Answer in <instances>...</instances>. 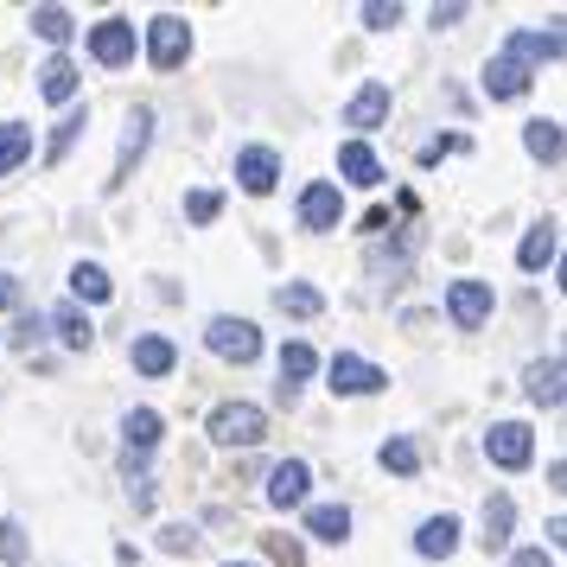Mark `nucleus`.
Instances as JSON below:
<instances>
[{"mask_svg": "<svg viewBox=\"0 0 567 567\" xmlns=\"http://www.w3.org/2000/svg\"><path fill=\"white\" fill-rule=\"evenodd\" d=\"M27 154H32V128L27 122H0V179H7Z\"/></svg>", "mask_w": 567, "mask_h": 567, "instance_id": "cd10ccee", "label": "nucleus"}, {"mask_svg": "<svg viewBox=\"0 0 567 567\" xmlns=\"http://www.w3.org/2000/svg\"><path fill=\"white\" fill-rule=\"evenodd\" d=\"M453 548H460V516H427L421 536H414V555L421 561H446Z\"/></svg>", "mask_w": 567, "mask_h": 567, "instance_id": "2eb2a0df", "label": "nucleus"}, {"mask_svg": "<svg viewBox=\"0 0 567 567\" xmlns=\"http://www.w3.org/2000/svg\"><path fill=\"white\" fill-rule=\"evenodd\" d=\"M224 567H256V561H224Z\"/></svg>", "mask_w": 567, "mask_h": 567, "instance_id": "37998d69", "label": "nucleus"}, {"mask_svg": "<svg viewBox=\"0 0 567 567\" xmlns=\"http://www.w3.org/2000/svg\"><path fill=\"white\" fill-rule=\"evenodd\" d=\"M326 370H332V389H338V395H377V389H389L383 370H377V363H363V358H351V351H338Z\"/></svg>", "mask_w": 567, "mask_h": 567, "instance_id": "0eeeda50", "label": "nucleus"}, {"mask_svg": "<svg viewBox=\"0 0 567 567\" xmlns=\"http://www.w3.org/2000/svg\"><path fill=\"white\" fill-rule=\"evenodd\" d=\"M307 529L319 542H351V511H344V504H319V511H307Z\"/></svg>", "mask_w": 567, "mask_h": 567, "instance_id": "393cba45", "label": "nucleus"}, {"mask_svg": "<svg viewBox=\"0 0 567 567\" xmlns=\"http://www.w3.org/2000/svg\"><path fill=\"white\" fill-rule=\"evenodd\" d=\"M159 427H166V421H159L154 409H128V414H122V440H128V460H147V453H154V446H159Z\"/></svg>", "mask_w": 567, "mask_h": 567, "instance_id": "f3484780", "label": "nucleus"}, {"mask_svg": "<svg viewBox=\"0 0 567 567\" xmlns=\"http://www.w3.org/2000/svg\"><path fill=\"white\" fill-rule=\"evenodd\" d=\"M465 147H472L465 134H440V141H427V147H421V166H434V159H446V154H465Z\"/></svg>", "mask_w": 567, "mask_h": 567, "instance_id": "c9c22d12", "label": "nucleus"}, {"mask_svg": "<svg viewBox=\"0 0 567 567\" xmlns=\"http://www.w3.org/2000/svg\"><path fill=\"white\" fill-rule=\"evenodd\" d=\"M268 555H275L281 567H307V548H300L293 536H268Z\"/></svg>", "mask_w": 567, "mask_h": 567, "instance_id": "e433bc0d", "label": "nucleus"}, {"mask_svg": "<svg viewBox=\"0 0 567 567\" xmlns=\"http://www.w3.org/2000/svg\"><path fill=\"white\" fill-rule=\"evenodd\" d=\"M217 210H224V192H192V198H185V217H192V224H210Z\"/></svg>", "mask_w": 567, "mask_h": 567, "instance_id": "f704fd0d", "label": "nucleus"}, {"mask_svg": "<svg viewBox=\"0 0 567 567\" xmlns=\"http://www.w3.org/2000/svg\"><path fill=\"white\" fill-rule=\"evenodd\" d=\"M0 561L27 567V523H0Z\"/></svg>", "mask_w": 567, "mask_h": 567, "instance_id": "473e14b6", "label": "nucleus"}, {"mask_svg": "<svg viewBox=\"0 0 567 567\" xmlns=\"http://www.w3.org/2000/svg\"><path fill=\"white\" fill-rule=\"evenodd\" d=\"M511 529H516V504L497 491V497H485V548L497 555V548H511Z\"/></svg>", "mask_w": 567, "mask_h": 567, "instance_id": "b1692460", "label": "nucleus"}, {"mask_svg": "<svg viewBox=\"0 0 567 567\" xmlns=\"http://www.w3.org/2000/svg\"><path fill=\"white\" fill-rule=\"evenodd\" d=\"M71 287H78V300H96V307L115 293V281H109L96 261H78V268H71Z\"/></svg>", "mask_w": 567, "mask_h": 567, "instance_id": "7c9ffc66", "label": "nucleus"}, {"mask_svg": "<svg viewBox=\"0 0 567 567\" xmlns=\"http://www.w3.org/2000/svg\"><path fill=\"white\" fill-rule=\"evenodd\" d=\"M504 52H511L516 64H555V58H561V32H555V27H548V32L516 27L511 39H504Z\"/></svg>", "mask_w": 567, "mask_h": 567, "instance_id": "4468645a", "label": "nucleus"}, {"mask_svg": "<svg viewBox=\"0 0 567 567\" xmlns=\"http://www.w3.org/2000/svg\"><path fill=\"white\" fill-rule=\"evenodd\" d=\"M523 147H529V159L555 166V159H561V122H529V128H523Z\"/></svg>", "mask_w": 567, "mask_h": 567, "instance_id": "bb28decb", "label": "nucleus"}, {"mask_svg": "<svg viewBox=\"0 0 567 567\" xmlns=\"http://www.w3.org/2000/svg\"><path fill=\"white\" fill-rule=\"evenodd\" d=\"M268 434V414L256 402H224V409H210V440L217 446H261Z\"/></svg>", "mask_w": 567, "mask_h": 567, "instance_id": "f257e3e1", "label": "nucleus"}, {"mask_svg": "<svg viewBox=\"0 0 567 567\" xmlns=\"http://www.w3.org/2000/svg\"><path fill=\"white\" fill-rule=\"evenodd\" d=\"M128 358H134V370H141V377H173L179 351H173V338L147 332V338H134V344H128Z\"/></svg>", "mask_w": 567, "mask_h": 567, "instance_id": "dca6fc26", "label": "nucleus"}, {"mask_svg": "<svg viewBox=\"0 0 567 567\" xmlns=\"http://www.w3.org/2000/svg\"><path fill=\"white\" fill-rule=\"evenodd\" d=\"M52 326H58V338H64L71 351H90V344H96V326H90V312L83 307H58Z\"/></svg>", "mask_w": 567, "mask_h": 567, "instance_id": "a878e982", "label": "nucleus"}, {"mask_svg": "<svg viewBox=\"0 0 567 567\" xmlns=\"http://www.w3.org/2000/svg\"><path fill=\"white\" fill-rule=\"evenodd\" d=\"M491 307H497L491 281H453V287H446V312H453V326H460V332H478V326L491 319Z\"/></svg>", "mask_w": 567, "mask_h": 567, "instance_id": "39448f33", "label": "nucleus"}, {"mask_svg": "<svg viewBox=\"0 0 567 567\" xmlns=\"http://www.w3.org/2000/svg\"><path fill=\"white\" fill-rule=\"evenodd\" d=\"M185 52H192L185 20H179V13H159L154 27H147V64H154V71H179Z\"/></svg>", "mask_w": 567, "mask_h": 567, "instance_id": "20e7f679", "label": "nucleus"}, {"mask_svg": "<svg viewBox=\"0 0 567 567\" xmlns=\"http://www.w3.org/2000/svg\"><path fill=\"white\" fill-rule=\"evenodd\" d=\"M159 548H166V555H192V548H198V529H192V523H166V529H159Z\"/></svg>", "mask_w": 567, "mask_h": 567, "instance_id": "72a5a7b5", "label": "nucleus"}, {"mask_svg": "<svg viewBox=\"0 0 567 567\" xmlns=\"http://www.w3.org/2000/svg\"><path fill=\"white\" fill-rule=\"evenodd\" d=\"M32 32H39L45 45H64V39L78 32V20H71L64 7H32Z\"/></svg>", "mask_w": 567, "mask_h": 567, "instance_id": "c756f323", "label": "nucleus"}, {"mask_svg": "<svg viewBox=\"0 0 567 567\" xmlns=\"http://www.w3.org/2000/svg\"><path fill=\"white\" fill-rule=\"evenodd\" d=\"M307 485H312V465L307 460H281L268 472V504L275 511H300L307 504Z\"/></svg>", "mask_w": 567, "mask_h": 567, "instance_id": "9b49d317", "label": "nucleus"}, {"mask_svg": "<svg viewBox=\"0 0 567 567\" xmlns=\"http://www.w3.org/2000/svg\"><path fill=\"white\" fill-rule=\"evenodd\" d=\"M511 567H555V561H548L542 548H516V555H511Z\"/></svg>", "mask_w": 567, "mask_h": 567, "instance_id": "ea45409f", "label": "nucleus"}, {"mask_svg": "<svg viewBox=\"0 0 567 567\" xmlns=\"http://www.w3.org/2000/svg\"><path fill=\"white\" fill-rule=\"evenodd\" d=\"M383 122H389V83H363L358 96L344 103V128L370 134V128H383Z\"/></svg>", "mask_w": 567, "mask_h": 567, "instance_id": "ddd939ff", "label": "nucleus"}, {"mask_svg": "<svg viewBox=\"0 0 567 567\" xmlns=\"http://www.w3.org/2000/svg\"><path fill=\"white\" fill-rule=\"evenodd\" d=\"M338 217H344V198H338V185H332V179H312L307 192H300V230L326 236V230H338Z\"/></svg>", "mask_w": 567, "mask_h": 567, "instance_id": "423d86ee", "label": "nucleus"}, {"mask_svg": "<svg viewBox=\"0 0 567 567\" xmlns=\"http://www.w3.org/2000/svg\"><path fill=\"white\" fill-rule=\"evenodd\" d=\"M83 128H90V109H71V115L58 122V134H52V154H45V159H52V166H58V159L71 154V141H78Z\"/></svg>", "mask_w": 567, "mask_h": 567, "instance_id": "2f4dec72", "label": "nucleus"}, {"mask_svg": "<svg viewBox=\"0 0 567 567\" xmlns=\"http://www.w3.org/2000/svg\"><path fill=\"white\" fill-rule=\"evenodd\" d=\"M523 90H529V64H516L511 52H497L485 64V96H491V103H516Z\"/></svg>", "mask_w": 567, "mask_h": 567, "instance_id": "f8f14e48", "label": "nucleus"}, {"mask_svg": "<svg viewBox=\"0 0 567 567\" xmlns=\"http://www.w3.org/2000/svg\"><path fill=\"white\" fill-rule=\"evenodd\" d=\"M205 344H210L224 363H256V358H261V332L249 326V319H230V312H217V319H210Z\"/></svg>", "mask_w": 567, "mask_h": 567, "instance_id": "f03ea898", "label": "nucleus"}, {"mask_svg": "<svg viewBox=\"0 0 567 567\" xmlns=\"http://www.w3.org/2000/svg\"><path fill=\"white\" fill-rule=\"evenodd\" d=\"M312 370H319V358H312V344H281V402H293L300 395V383H307Z\"/></svg>", "mask_w": 567, "mask_h": 567, "instance_id": "6ab92c4d", "label": "nucleus"}, {"mask_svg": "<svg viewBox=\"0 0 567 567\" xmlns=\"http://www.w3.org/2000/svg\"><path fill=\"white\" fill-rule=\"evenodd\" d=\"M523 389H529V402H536V409H561V358H542V363H529V377H523Z\"/></svg>", "mask_w": 567, "mask_h": 567, "instance_id": "a211bd4d", "label": "nucleus"}, {"mask_svg": "<svg viewBox=\"0 0 567 567\" xmlns=\"http://www.w3.org/2000/svg\"><path fill=\"white\" fill-rule=\"evenodd\" d=\"M147 141H154V109L141 103L128 115V134H122V159H115V179H109V192H122V185L134 179V159L147 154Z\"/></svg>", "mask_w": 567, "mask_h": 567, "instance_id": "1a4fd4ad", "label": "nucleus"}, {"mask_svg": "<svg viewBox=\"0 0 567 567\" xmlns=\"http://www.w3.org/2000/svg\"><path fill=\"white\" fill-rule=\"evenodd\" d=\"M485 460L504 465V472H523V465L536 460V440H529V427H523V421H491Z\"/></svg>", "mask_w": 567, "mask_h": 567, "instance_id": "7ed1b4c3", "label": "nucleus"}, {"mask_svg": "<svg viewBox=\"0 0 567 567\" xmlns=\"http://www.w3.org/2000/svg\"><path fill=\"white\" fill-rule=\"evenodd\" d=\"M39 96H45V103H71V96H78V64H71V58H45V64H39Z\"/></svg>", "mask_w": 567, "mask_h": 567, "instance_id": "412c9836", "label": "nucleus"}, {"mask_svg": "<svg viewBox=\"0 0 567 567\" xmlns=\"http://www.w3.org/2000/svg\"><path fill=\"white\" fill-rule=\"evenodd\" d=\"M338 173L351 185H383V159L370 154L363 141H344V147H338Z\"/></svg>", "mask_w": 567, "mask_h": 567, "instance_id": "aec40b11", "label": "nucleus"}, {"mask_svg": "<svg viewBox=\"0 0 567 567\" xmlns=\"http://www.w3.org/2000/svg\"><path fill=\"white\" fill-rule=\"evenodd\" d=\"M555 243H561L555 224H536V230L523 236V249H516V268H523V275H542V268L555 261Z\"/></svg>", "mask_w": 567, "mask_h": 567, "instance_id": "4be33fe9", "label": "nucleus"}, {"mask_svg": "<svg viewBox=\"0 0 567 567\" xmlns=\"http://www.w3.org/2000/svg\"><path fill=\"white\" fill-rule=\"evenodd\" d=\"M395 20H402V7H395V0H389V7H383V0H370V7H363V27H370V32H389Z\"/></svg>", "mask_w": 567, "mask_h": 567, "instance_id": "4c0bfd02", "label": "nucleus"}, {"mask_svg": "<svg viewBox=\"0 0 567 567\" xmlns=\"http://www.w3.org/2000/svg\"><path fill=\"white\" fill-rule=\"evenodd\" d=\"M275 307L293 312V319H319V312H326V293L307 287V281H281V287H275Z\"/></svg>", "mask_w": 567, "mask_h": 567, "instance_id": "5701e85b", "label": "nucleus"}, {"mask_svg": "<svg viewBox=\"0 0 567 567\" xmlns=\"http://www.w3.org/2000/svg\"><path fill=\"white\" fill-rule=\"evenodd\" d=\"M90 58L109 64V71L134 64V27L128 20H103V27H90Z\"/></svg>", "mask_w": 567, "mask_h": 567, "instance_id": "6e6552de", "label": "nucleus"}, {"mask_svg": "<svg viewBox=\"0 0 567 567\" xmlns=\"http://www.w3.org/2000/svg\"><path fill=\"white\" fill-rule=\"evenodd\" d=\"M32 338H39V319H20V326H13V344H20V351H32Z\"/></svg>", "mask_w": 567, "mask_h": 567, "instance_id": "a19ab883", "label": "nucleus"}, {"mask_svg": "<svg viewBox=\"0 0 567 567\" xmlns=\"http://www.w3.org/2000/svg\"><path fill=\"white\" fill-rule=\"evenodd\" d=\"M377 460H383L395 478H414V472H421V446H414L409 434H395V440H383V453H377Z\"/></svg>", "mask_w": 567, "mask_h": 567, "instance_id": "c85d7f7f", "label": "nucleus"}, {"mask_svg": "<svg viewBox=\"0 0 567 567\" xmlns=\"http://www.w3.org/2000/svg\"><path fill=\"white\" fill-rule=\"evenodd\" d=\"M275 179H281V154H275V147H243V154H236V185H243L249 198L275 192Z\"/></svg>", "mask_w": 567, "mask_h": 567, "instance_id": "9d476101", "label": "nucleus"}, {"mask_svg": "<svg viewBox=\"0 0 567 567\" xmlns=\"http://www.w3.org/2000/svg\"><path fill=\"white\" fill-rule=\"evenodd\" d=\"M460 20H465L460 0H453V7H434V27H460Z\"/></svg>", "mask_w": 567, "mask_h": 567, "instance_id": "79ce46f5", "label": "nucleus"}, {"mask_svg": "<svg viewBox=\"0 0 567 567\" xmlns=\"http://www.w3.org/2000/svg\"><path fill=\"white\" fill-rule=\"evenodd\" d=\"M13 307H20V281H13V275L0 268V312H13Z\"/></svg>", "mask_w": 567, "mask_h": 567, "instance_id": "58836bf2", "label": "nucleus"}]
</instances>
